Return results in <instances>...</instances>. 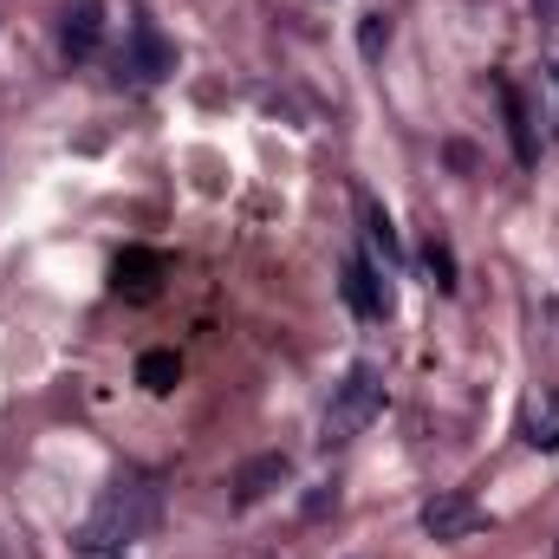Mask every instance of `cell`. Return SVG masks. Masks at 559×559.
<instances>
[{
  "label": "cell",
  "instance_id": "6da1fadb",
  "mask_svg": "<svg viewBox=\"0 0 559 559\" xmlns=\"http://www.w3.org/2000/svg\"><path fill=\"white\" fill-rule=\"evenodd\" d=\"M150 521H156V488H150V481H111L105 501H98V514L85 521L79 547H85V554H111V547H124V540H143Z\"/></svg>",
  "mask_w": 559,
  "mask_h": 559
},
{
  "label": "cell",
  "instance_id": "7a4b0ae2",
  "mask_svg": "<svg viewBox=\"0 0 559 559\" xmlns=\"http://www.w3.org/2000/svg\"><path fill=\"white\" fill-rule=\"evenodd\" d=\"M378 417H384V371L378 365H352L345 384H332V404L319 417V442L325 449H345L352 436H365Z\"/></svg>",
  "mask_w": 559,
  "mask_h": 559
},
{
  "label": "cell",
  "instance_id": "3957f363",
  "mask_svg": "<svg viewBox=\"0 0 559 559\" xmlns=\"http://www.w3.org/2000/svg\"><path fill=\"white\" fill-rule=\"evenodd\" d=\"M417 521H423V534H429V540H468V534H481V527H488L481 501H475V495H462V488L429 495Z\"/></svg>",
  "mask_w": 559,
  "mask_h": 559
},
{
  "label": "cell",
  "instance_id": "277c9868",
  "mask_svg": "<svg viewBox=\"0 0 559 559\" xmlns=\"http://www.w3.org/2000/svg\"><path fill=\"white\" fill-rule=\"evenodd\" d=\"M118 72H124L131 85H156V79H169V72H176V46H169L150 20H138V26H131V39H124Z\"/></svg>",
  "mask_w": 559,
  "mask_h": 559
},
{
  "label": "cell",
  "instance_id": "5b68a950",
  "mask_svg": "<svg viewBox=\"0 0 559 559\" xmlns=\"http://www.w3.org/2000/svg\"><path fill=\"white\" fill-rule=\"evenodd\" d=\"M59 46H66L72 66L98 59V46H105V0H72L59 13Z\"/></svg>",
  "mask_w": 559,
  "mask_h": 559
},
{
  "label": "cell",
  "instance_id": "8992f818",
  "mask_svg": "<svg viewBox=\"0 0 559 559\" xmlns=\"http://www.w3.org/2000/svg\"><path fill=\"white\" fill-rule=\"evenodd\" d=\"M338 293H345V306H352L358 319H384V312H391V293H384V280H378V267H371L365 254H352V261H345Z\"/></svg>",
  "mask_w": 559,
  "mask_h": 559
},
{
  "label": "cell",
  "instance_id": "52a82bcc",
  "mask_svg": "<svg viewBox=\"0 0 559 559\" xmlns=\"http://www.w3.org/2000/svg\"><path fill=\"white\" fill-rule=\"evenodd\" d=\"M495 98H501V118H508V138H514L521 169H534V163H540V138H534V111H527L521 85H514V79H495Z\"/></svg>",
  "mask_w": 559,
  "mask_h": 559
},
{
  "label": "cell",
  "instance_id": "ba28073f",
  "mask_svg": "<svg viewBox=\"0 0 559 559\" xmlns=\"http://www.w3.org/2000/svg\"><path fill=\"white\" fill-rule=\"evenodd\" d=\"M521 442L540 449V455L559 449V384H540V391L527 397V411H521Z\"/></svg>",
  "mask_w": 559,
  "mask_h": 559
},
{
  "label": "cell",
  "instance_id": "9c48e42d",
  "mask_svg": "<svg viewBox=\"0 0 559 559\" xmlns=\"http://www.w3.org/2000/svg\"><path fill=\"white\" fill-rule=\"evenodd\" d=\"M286 475H293V462H286L280 449H274V455H254V462H241V475H235V501H241V508H254L261 495H274Z\"/></svg>",
  "mask_w": 559,
  "mask_h": 559
},
{
  "label": "cell",
  "instance_id": "30bf717a",
  "mask_svg": "<svg viewBox=\"0 0 559 559\" xmlns=\"http://www.w3.org/2000/svg\"><path fill=\"white\" fill-rule=\"evenodd\" d=\"M156 280H163V254H150V248H124V254H118V267H111V286H118V293H131V299H150V293H156Z\"/></svg>",
  "mask_w": 559,
  "mask_h": 559
},
{
  "label": "cell",
  "instance_id": "8fae6325",
  "mask_svg": "<svg viewBox=\"0 0 559 559\" xmlns=\"http://www.w3.org/2000/svg\"><path fill=\"white\" fill-rule=\"evenodd\" d=\"M358 222H365V241H371V254H378L384 267H397V261H404V248H397V228H391V215H384V209H378L365 189H358Z\"/></svg>",
  "mask_w": 559,
  "mask_h": 559
},
{
  "label": "cell",
  "instance_id": "7c38bea8",
  "mask_svg": "<svg viewBox=\"0 0 559 559\" xmlns=\"http://www.w3.org/2000/svg\"><path fill=\"white\" fill-rule=\"evenodd\" d=\"M176 378H182V358H176V352H143L138 358V384L150 391V397H169Z\"/></svg>",
  "mask_w": 559,
  "mask_h": 559
},
{
  "label": "cell",
  "instance_id": "4fadbf2b",
  "mask_svg": "<svg viewBox=\"0 0 559 559\" xmlns=\"http://www.w3.org/2000/svg\"><path fill=\"white\" fill-rule=\"evenodd\" d=\"M423 267H429V280H436L442 293H455V254H449V241H442V235H429V241H423Z\"/></svg>",
  "mask_w": 559,
  "mask_h": 559
},
{
  "label": "cell",
  "instance_id": "5bb4252c",
  "mask_svg": "<svg viewBox=\"0 0 559 559\" xmlns=\"http://www.w3.org/2000/svg\"><path fill=\"white\" fill-rule=\"evenodd\" d=\"M534 98H540V118H547V131L559 138V59H554V66H540V79H534Z\"/></svg>",
  "mask_w": 559,
  "mask_h": 559
},
{
  "label": "cell",
  "instance_id": "9a60e30c",
  "mask_svg": "<svg viewBox=\"0 0 559 559\" xmlns=\"http://www.w3.org/2000/svg\"><path fill=\"white\" fill-rule=\"evenodd\" d=\"M384 46H391V20H384V13H365V26H358V52H365V59H384Z\"/></svg>",
  "mask_w": 559,
  "mask_h": 559
},
{
  "label": "cell",
  "instance_id": "2e32d148",
  "mask_svg": "<svg viewBox=\"0 0 559 559\" xmlns=\"http://www.w3.org/2000/svg\"><path fill=\"white\" fill-rule=\"evenodd\" d=\"M534 20L540 26H559V0H534Z\"/></svg>",
  "mask_w": 559,
  "mask_h": 559
},
{
  "label": "cell",
  "instance_id": "e0dca14e",
  "mask_svg": "<svg viewBox=\"0 0 559 559\" xmlns=\"http://www.w3.org/2000/svg\"><path fill=\"white\" fill-rule=\"evenodd\" d=\"M554 559H559V540H554Z\"/></svg>",
  "mask_w": 559,
  "mask_h": 559
}]
</instances>
